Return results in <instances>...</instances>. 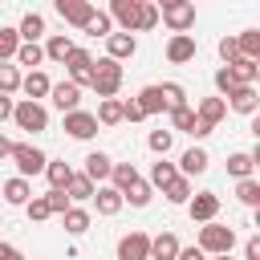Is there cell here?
<instances>
[{
  "label": "cell",
  "instance_id": "obj_1",
  "mask_svg": "<svg viewBox=\"0 0 260 260\" xmlns=\"http://www.w3.org/2000/svg\"><path fill=\"white\" fill-rule=\"evenodd\" d=\"M195 248H199L203 256H232V248H236V232H232L228 223L211 219V223H203V228H199Z\"/></svg>",
  "mask_w": 260,
  "mask_h": 260
},
{
  "label": "cell",
  "instance_id": "obj_2",
  "mask_svg": "<svg viewBox=\"0 0 260 260\" xmlns=\"http://www.w3.org/2000/svg\"><path fill=\"white\" fill-rule=\"evenodd\" d=\"M89 85H93V93L106 102V98H114L118 89H122V65L118 61H110V57H102V61H93V77H89Z\"/></svg>",
  "mask_w": 260,
  "mask_h": 260
},
{
  "label": "cell",
  "instance_id": "obj_3",
  "mask_svg": "<svg viewBox=\"0 0 260 260\" xmlns=\"http://www.w3.org/2000/svg\"><path fill=\"white\" fill-rule=\"evenodd\" d=\"M158 20H167L171 37H179V32H187L195 24V4L191 0H162L158 4Z\"/></svg>",
  "mask_w": 260,
  "mask_h": 260
},
{
  "label": "cell",
  "instance_id": "obj_4",
  "mask_svg": "<svg viewBox=\"0 0 260 260\" xmlns=\"http://www.w3.org/2000/svg\"><path fill=\"white\" fill-rule=\"evenodd\" d=\"M12 122L20 126V130H28V134H41V130H49V110L41 106V102H16L12 106Z\"/></svg>",
  "mask_w": 260,
  "mask_h": 260
},
{
  "label": "cell",
  "instance_id": "obj_5",
  "mask_svg": "<svg viewBox=\"0 0 260 260\" xmlns=\"http://www.w3.org/2000/svg\"><path fill=\"white\" fill-rule=\"evenodd\" d=\"M12 162H16V175L20 179H28V175H41L45 171V150L41 146H32V142H12V154H8Z\"/></svg>",
  "mask_w": 260,
  "mask_h": 260
},
{
  "label": "cell",
  "instance_id": "obj_6",
  "mask_svg": "<svg viewBox=\"0 0 260 260\" xmlns=\"http://www.w3.org/2000/svg\"><path fill=\"white\" fill-rule=\"evenodd\" d=\"M65 69H69V81L81 89V85H89V77H93V57H89V49H77L73 45V53L65 57Z\"/></svg>",
  "mask_w": 260,
  "mask_h": 260
},
{
  "label": "cell",
  "instance_id": "obj_7",
  "mask_svg": "<svg viewBox=\"0 0 260 260\" xmlns=\"http://www.w3.org/2000/svg\"><path fill=\"white\" fill-rule=\"evenodd\" d=\"M187 215H191L195 223H211V219L219 215V195H215V191L191 195V199H187Z\"/></svg>",
  "mask_w": 260,
  "mask_h": 260
},
{
  "label": "cell",
  "instance_id": "obj_8",
  "mask_svg": "<svg viewBox=\"0 0 260 260\" xmlns=\"http://www.w3.org/2000/svg\"><path fill=\"white\" fill-rule=\"evenodd\" d=\"M118 260H150V236L146 232H126L118 240Z\"/></svg>",
  "mask_w": 260,
  "mask_h": 260
},
{
  "label": "cell",
  "instance_id": "obj_9",
  "mask_svg": "<svg viewBox=\"0 0 260 260\" xmlns=\"http://www.w3.org/2000/svg\"><path fill=\"white\" fill-rule=\"evenodd\" d=\"M138 12H142V0H114L110 4V20H118L122 24V32H130L134 37V28H138Z\"/></svg>",
  "mask_w": 260,
  "mask_h": 260
},
{
  "label": "cell",
  "instance_id": "obj_10",
  "mask_svg": "<svg viewBox=\"0 0 260 260\" xmlns=\"http://www.w3.org/2000/svg\"><path fill=\"white\" fill-rule=\"evenodd\" d=\"M65 134L77 138V142H85V138L98 134V118L89 110H73V114H65Z\"/></svg>",
  "mask_w": 260,
  "mask_h": 260
},
{
  "label": "cell",
  "instance_id": "obj_11",
  "mask_svg": "<svg viewBox=\"0 0 260 260\" xmlns=\"http://www.w3.org/2000/svg\"><path fill=\"white\" fill-rule=\"evenodd\" d=\"M49 98H53V106H57L61 114H73V110H81V89H77L73 81H53Z\"/></svg>",
  "mask_w": 260,
  "mask_h": 260
},
{
  "label": "cell",
  "instance_id": "obj_12",
  "mask_svg": "<svg viewBox=\"0 0 260 260\" xmlns=\"http://www.w3.org/2000/svg\"><path fill=\"white\" fill-rule=\"evenodd\" d=\"M134 53H138V41H134L130 32H110V37H106V57H110V61L122 65V61H130Z\"/></svg>",
  "mask_w": 260,
  "mask_h": 260
},
{
  "label": "cell",
  "instance_id": "obj_13",
  "mask_svg": "<svg viewBox=\"0 0 260 260\" xmlns=\"http://www.w3.org/2000/svg\"><path fill=\"white\" fill-rule=\"evenodd\" d=\"M223 106H228V110H236V114H256L260 93H256V85H236V89L223 98Z\"/></svg>",
  "mask_w": 260,
  "mask_h": 260
},
{
  "label": "cell",
  "instance_id": "obj_14",
  "mask_svg": "<svg viewBox=\"0 0 260 260\" xmlns=\"http://www.w3.org/2000/svg\"><path fill=\"white\" fill-rule=\"evenodd\" d=\"M110 171H114V158H110L106 150H89V154H85V171H81V175H85L93 187H98V183H106V179H110Z\"/></svg>",
  "mask_w": 260,
  "mask_h": 260
},
{
  "label": "cell",
  "instance_id": "obj_15",
  "mask_svg": "<svg viewBox=\"0 0 260 260\" xmlns=\"http://www.w3.org/2000/svg\"><path fill=\"white\" fill-rule=\"evenodd\" d=\"M57 12H61V20H65V24L85 28V20L93 16V4H89V0H57Z\"/></svg>",
  "mask_w": 260,
  "mask_h": 260
},
{
  "label": "cell",
  "instance_id": "obj_16",
  "mask_svg": "<svg viewBox=\"0 0 260 260\" xmlns=\"http://www.w3.org/2000/svg\"><path fill=\"white\" fill-rule=\"evenodd\" d=\"M167 61H171V65H187V61H195V37H191V32L171 37V41H167Z\"/></svg>",
  "mask_w": 260,
  "mask_h": 260
},
{
  "label": "cell",
  "instance_id": "obj_17",
  "mask_svg": "<svg viewBox=\"0 0 260 260\" xmlns=\"http://www.w3.org/2000/svg\"><path fill=\"white\" fill-rule=\"evenodd\" d=\"M207 162H211V158H207V150H203V146H191V150H183V158H179V167H175V171H179L183 179H195V175H203V171H207Z\"/></svg>",
  "mask_w": 260,
  "mask_h": 260
},
{
  "label": "cell",
  "instance_id": "obj_18",
  "mask_svg": "<svg viewBox=\"0 0 260 260\" xmlns=\"http://www.w3.org/2000/svg\"><path fill=\"white\" fill-rule=\"evenodd\" d=\"M0 199H4V203H12V207H24V203L32 199V187H28V179L12 175L8 183H0Z\"/></svg>",
  "mask_w": 260,
  "mask_h": 260
},
{
  "label": "cell",
  "instance_id": "obj_19",
  "mask_svg": "<svg viewBox=\"0 0 260 260\" xmlns=\"http://www.w3.org/2000/svg\"><path fill=\"white\" fill-rule=\"evenodd\" d=\"M179 236L175 232H158V236H150V260H175L179 256Z\"/></svg>",
  "mask_w": 260,
  "mask_h": 260
},
{
  "label": "cell",
  "instance_id": "obj_20",
  "mask_svg": "<svg viewBox=\"0 0 260 260\" xmlns=\"http://www.w3.org/2000/svg\"><path fill=\"white\" fill-rule=\"evenodd\" d=\"M16 37H20V45H37V41L45 37V16H41V12H24Z\"/></svg>",
  "mask_w": 260,
  "mask_h": 260
},
{
  "label": "cell",
  "instance_id": "obj_21",
  "mask_svg": "<svg viewBox=\"0 0 260 260\" xmlns=\"http://www.w3.org/2000/svg\"><path fill=\"white\" fill-rule=\"evenodd\" d=\"M93 207H98V215H118L126 203H122V195L106 183V187H93Z\"/></svg>",
  "mask_w": 260,
  "mask_h": 260
},
{
  "label": "cell",
  "instance_id": "obj_22",
  "mask_svg": "<svg viewBox=\"0 0 260 260\" xmlns=\"http://www.w3.org/2000/svg\"><path fill=\"white\" fill-rule=\"evenodd\" d=\"M228 73H232V81H236V85H256V77H260V61L236 57V61L228 65Z\"/></svg>",
  "mask_w": 260,
  "mask_h": 260
},
{
  "label": "cell",
  "instance_id": "obj_23",
  "mask_svg": "<svg viewBox=\"0 0 260 260\" xmlns=\"http://www.w3.org/2000/svg\"><path fill=\"white\" fill-rule=\"evenodd\" d=\"M20 89L28 93V102H41V98H49V89H53V81L41 73V69H32V73H24L20 77Z\"/></svg>",
  "mask_w": 260,
  "mask_h": 260
},
{
  "label": "cell",
  "instance_id": "obj_24",
  "mask_svg": "<svg viewBox=\"0 0 260 260\" xmlns=\"http://www.w3.org/2000/svg\"><path fill=\"white\" fill-rule=\"evenodd\" d=\"M45 175H49V191H65L69 179H73V167H69L65 158H49V162H45Z\"/></svg>",
  "mask_w": 260,
  "mask_h": 260
},
{
  "label": "cell",
  "instance_id": "obj_25",
  "mask_svg": "<svg viewBox=\"0 0 260 260\" xmlns=\"http://www.w3.org/2000/svg\"><path fill=\"white\" fill-rule=\"evenodd\" d=\"M138 179H142V175L134 171V162H114V171H110V187H114L118 195H122V191H130Z\"/></svg>",
  "mask_w": 260,
  "mask_h": 260
},
{
  "label": "cell",
  "instance_id": "obj_26",
  "mask_svg": "<svg viewBox=\"0 0 260 260\" xmlns=\"http://www.w3.org/2000/svg\"><path fill=\"white\" fill-rule=\"evenodd\" d=\"M195 118H203L207 126H219V122L228 118V106H223V98H203V102H199V110H195Z\"/></svg>",
  "mask_w": 260,
  "mask_h": 260
},
{
  "label": "cell",
  "instance_id": "obj_27",
  "mask_svg": "<svg viewBox=\"0 0 260 260\" xmlns=\"http://www.w3.org/2000/svg\"><path fill=\"white\" fill-rule=\"evenodd\" d=\"M41 49H45V57H49V61H61V65H65V57L73 53V41H69L65 32H53V37H49Z\"/></svg>",
  "mask_w": 260,
  "mask_h": 260
},
{
  "label": "cell",
  "instance_id": "obj_28",
  "mask_svg": "<svg viewBox=\"0 0 260 260\" xmlns=\"http://www.w3.org/2000/svg\"><path fill=\"white\" fill-rule=\"evenodd\" d=\"M138 106H142V114L150 118V114H162L167 110V102H162V93H158V85H146V89H138V98H134Z\"/></svg>",
  "mask_w": 260,
  "mask_h": 260
},
{
  "label": "cell",
  "instance_id": "obj_29",
  "mask_svg": "<svg viewBox=\"0 0 260 260\" xmlns=\"http://www.w3.org/2000/svg\"><path fill=\"white\" fill-rule=\"evenodd\" d=\"M236 49H240V57H248V61H260V28H248V32H240V37H236Z\"/></svg>",
  "mask_w": 260,
  "mask_h": 260
},
{
  "label": "cell",
  "instance_id": "obj_30",
  "mask_svg": "<svg viewBox=\"0 0 260 260\" xmlns=\"http://www.w3.org/2000/svg\"><path fill=\"white\" fill-rule=\"evenodd\" d=\"M98 126H118L122 122V102L118 98H106V102H98Z\"/></svg>",
  "mask_w": 260,
  "mask_h": 260
},
{
  "label": "cell",
  "instance_id": "obj_31",
  "mask_svg": "<svg viewBox=\"0 0 260 260\" xmlns=\"http://www.w3.org/2000/svg\"><path fill=\"white\" fill-rule=\"evenodd\" d=\"M158 93H162V102H167V114H171V110H179V106H187V89H183L179 81H162V85H158Z\"/></svg>",
  "mask_w": 260,
  "mask_h": 260
},
{
  "label": "cell",
  "instance_id": "obj_32",
  "mask_svg": "<svg viewBox=\"0 0 260 260\" xmlns=\"http://www.w3.org/2000/svg\"><path fill=\"white\" fill-rule=\"evenodd\" d=\"M150 195H154V187H150L146 179H138L130 191H122V203H130V207H146V203H150Z\"/></svg>",
  "mask_w": 260,
  "mask_h": 260
},
{
  "label": "cell",
  "instance_id": "obj_33",
  "mask_svg": "<svg viewBox=\"0 0 260 260\" xmlns=\"http://www.w3.org/2000/svg\"><path fill=\"white\" fill-rule=\"evenodd\" d=\"M61 219H65V232H69V236H81V232H89V211H85V207H69Z\"/></svg>",
  "mask_w": 260,
  "mask_h": 260
},
{
  "label": "cell",
  "instance_id": "obj_34",
  "mask_svg": "<svg viewBox=\"0 0 260 260\" xmlns=\"http://www.w3.org/2000/svg\"><path fill=\"white\" fill-rule=\"evenodd\" d=\"M252 171H256V162L240 150V154H228V175L232 179H252Z\"/></svg>",
  "mask_w": 260,
  "mask_h": 260
},
{
  "label": "cell",
  "instance_id": "obj_35",
  "mask_svg": "<svg viewBox=\"0 0 260 260\" xmlns=\"http://www.w3.org/2000/svg\"><path fill=\"white\" fill-rule=\"evenodd\" d=\"M179 179V171H175V162H167V158H158L154 167H150V187H167V183H175Z\"/></svg>",
  "mask_w": 260,
  "mask_h": 260
},
{
  "label": "cell",
  "instance_id": "obj_36",
  "mask_svg": "<svg viewBox=\"0 0 260 260\" xmlns=\"http://www.w3.org/2000/svg\"><path fill=\"white\" fill-rule=\"evenodd\" d=\"M65 195H69V203H73V199H77V203H81V199H93V183H89L85 175H77V171H73V179H69Z\"/></svg>",
  "mask_w": 260,
  "mask_h": 260
},
{
  "label": "cell",
  "instance_id": "obj_37",
  "mask_svg": "<svg viewBox=\"0 0 260 260\" xmlns=\"http://www.w3.org/2000/svg\"><path fill=\"white\" fill-rule=\"evenodd\" d=\"M12 61H16V65H28V73H32V69L45 61V49H41V45H20Z\"/></svg>",
  "mask_w": 260,
  "mask_h": 260
},
{
  "label": "cell",
  "instance_id": "obj_38",
  "mask_svg": "<svg viewBox=\"0 0 260 260\" xmlns=\"http://www.w3.org/2000/svg\"><path fill=\"white\" fill-rule=\"evenodd\" d=\"M16 89H20V69H16L12 61H4V65H0V93L8 98V93H16Z\"/></svg>",
  "mask_w": 260,
  "mask_h": 260
},
{
  "label": "cell",
  "instance_id": "obj_39",
  "mask_svg": "<svg viewBox=\"0 0 260 260\" xmlns=\"http://www.w3.org/2000/svg\"><path fill=\"white\" fill-rule=\"evenodd\" d=\"M110 28H114V20H110L106 12H98V8H93V16L85 20V28H81V32H89V37H110Z\"/></svg>",
  "mask_w": 260,
  "mask_h": 260
},
{
  "label": "cell",
  "instance_id": "obj_40",
  "mask_svg": "<svg viewBox=\"0 0 260 260\" xmlns=\"http://www.w3.org/2000/svg\"><path fill=\"white\" fill-rule=\"evenodd\" d=\"M162 195H167L171 203H187V199H191V179H183V175H179L175 183H167V187H162Z\"/></svg>",
  "mask_w": 260,
  "mask_h": 260
},
{
  "label": "cell",
  "instance_id": "obj_41",
  "mask_svg": "<svg viewBox=\"0 0 260 260\" xmlns=\"http://www.w3.org/2000/svg\"><path fill=\"white\" fill-rule=\"evenodd\" d=\"M16 49H20L16 28H0V65H4V61H12V57H16Z\"/></svg>",
  "mask_w": 260,
  "mask_h": 260
},
{
  "label": "cell",
  "instance_id": "obj_42",
  "mask_svg": "<svg viewBox=\"0 0 260 260\" xmlns=\"http://www.w3.org/2000/svg\"><path fill=\"white\" fill-rule=\"evenodd\" d=\"M236 199H240V203H248V207H256V203H260V183H256V179H240Z\"/></svg>",
  "mask_w": 260,
  "mask_h": 260
},
{
  "label": "cell",
  "instance_id": "obj_43",
  "mask_svg": "<svg viewBox=\"0 0 260 260\" xmlns=\"http://www.w3.org/2000/svg\"><path fill=\"white\" fill-rule=\"evenodd\" d=\"M154 24H158V4L142 0V12H138V28H134V32H146V28H154Z\"/></svg>",
  "mask_w": 260,
  "mask_h": 260
},
{
  "label": "cell",
  "instance_id": "obj_44",
  "mask_svg": "<svg viewBox=\"0 0 260 260\" xmlns=\"http://www.w3.org/2000/svg\"><path fill=\"white\" fill-rule=\"evenodd\" d=\"M171 126L187 134V130L195 126V110H191V106H179V110H171Z\"/></svg>",
  "mask_w": 260,
  "mask_h": 260
},
{
  "label": "cell",
  "instance_id": "obj_45",
  "mask_svg": "<svg viewBox=\"0 0 260 260\" xmlns=\"http://www.w3.org/2000/svg\"><path fill=\"white\" fill-rule=\"evenodd\" d=\"M146 146H150V150H154L158 158H167V150H171V130H150Z\"/></svg>",
  "mask_w": 260,
  "mask_h": 260
},
{
  "label": "cell",
  "instance_id": "obj_46",
  "mask_svg": "<svg viewBox=\"0 0 260 260\" xmlns=\"http://www.w3.org/2000/svg\"><path fill=\"white\" fill-rule=\"evenodd\" d=\"M45 203H49V215H65V211L73 207L65 191H49V195H45Z\"/></svg>",
  "mask_w": 260,
  "mask_h": 260
},
{
  "label": "cell",
  "instance_id": "obj_47",
  "mask_svg": "<svg viewBox=\"0 0 260 260\" xmlns=\"http://www.w3.org/2000/svg\"><path fill=\"white\" fill-rule=\"evenodd\" d=\"M24 211H28V219H32V223L49 219V203H45V195H32V199L24 203Z\"/></svg>",
  "mask_w": 260,
  "mask_h": 260
},
{
  "label": "cell",
  "instance_id": "obj_48",
  "mask_svg": "<svg viewBox=\"0 0 260 260\" xmlns=\"http://www.w3.org/2000/svg\"><path fill=\"white\" fill-rule=\"evenodd\" d=\"M219 57H223V65H232V61L240 57V49H236V37H219Z\"/></svg>",
  "mask_w": 260,
  "mask_h": 260
},
{
  "label": "cell",
  "instance_id": "obj_49",
  "mask_svg": "<svg viewBox=\"0 0 260 260\" xmlns=\"http://www.w3.org/2000/svg\"><path fill=\"white\" fill-rule=\"evenodd\" d=\"M215 89H219V98H228V93L236 89V81H232V73H228V65H223V69H215Z\"/></svg>",
  "mask_w": 260,
  "mask_h": 260
},
{
  "label": "cell",
  "instance_id": "obj_50",
  "mask_svg": "<svg viewBox=\"0 0 260 260\" xmlns=\"http://www.w3.org/2000/svg\"><path fill=\"white\" fill-rule=\"evenodd\" d=\"M142 118H146L142 106H138L134 98H126V102H122V122H142Z\"/></svg>",
  "mask_w": 260,
  "mask_h": 260
},
{
  "label": "cell",
  "instance_id": "obj_51",
  "mask_svg": "<svg viewBox=\"0 0 260 260\" xmlns=\"http://www.w3.org/2000/svg\"><path fill=\"white\" fill-rule=\"evenodd\" d=\"M0 260H24V256H20V248H16V244L0 240Z\"/></svg>",
  "mask_w": 260,
  "mask_h": 260
},
{
  "label": "cell",
  "instance_id": "obj_52",
  "mask_svg": "<svg viewBox=\"0 0 260 260\" xmlns=\"http://www.w3.org/2000/svg\"><path fill=\"white\" fill-rule=\"evenodd\" d=\"M211 130H215V126H207V122H203V118H195V126H191V130H187V134H191V138H207V134H211Z\"/></svg>",
  "mask_w": 260,
  "mask_h": 260
},
{
  "label": "cell",
  "instance_id": "obj_53",
  "mask_svg": "<svg viewBox=\"0 0 260 260\" xmlns=\"http://www.w3.org/2000/svg\"><path fill=\"white\" fill-rule=\"evenodd\" d=\"M244 260H260V236H252V240L244 244Z\"/></svg>",
  "mask_w": 260,
  "mask_h": 260
},
{
  "label": "cell",
  "instance_id": "obj_54",
  "mask_svg": "<svg viewBox=\"0 0 260 260\" xmlns=\"http://www.w3.org/2000/svg\"><path fill=\"white\" fill-rule=\"evenodd\" d=\"M175 260H207V256H203V252L191 244V248H179V256H175Z\"/></svg>",
  "mask_w": 260,
  "mask_h": 260
},
{
  "label": "cell",
  "instance_id": "obj_55",
  "mask_svg": "<svg viewBox=\"0 0 260 260\" xmlns=\"http://www.w3.org/2000/svg\"><path fill=\"white\" fill-rule=\"evenodd\" d=\"M12 106H16V102H12V98H4V93H0V122H8V118H12Z\"/></svg>",
  "mask_w": 260,
  "mask_h": 260
},
{
  "label": "cell",
  "instance_id": "obj_56",
  "mask_svg": "<svg viewBox=\"0 0 260 260\" xmlns=\"http://www.w3.org/2000/svg\"><path fill=\"white\" fill-rule=\"evenodd\" d=\"M8 154H12V138H4V134H0V158H8Z\"/></svg>",
  "mask_w": 260,
  "mask_h": 260
},
{
  "label": "cell",
  "instance_id": "obj_57",
  "mask_svg": "<svg viewBox=\"0 0 260 260\" xmlns=\"http://www.w3.org/2000/svg\"><path fill=\"white\" fill-rule=\"evenodd\" d=\"M207 260H232V256H207Z\"/></svg>",
  "mask_w": 260,
  "mask_h": 260
},
{
  "label": "cell",
  "instance_id": "obj_58",
  "mask_svg": "<svg viewBox=\"0 0 260 260\" xmlns=\"http://www.w3.org/2000/svg\"><path fill=\"white\" fill-rule=\"evenodd\" d=\"M0 228H4V219H0Z\"/></svg>",
  "mask_w": 260,
  "mask_h": 260
}]
</instances>
